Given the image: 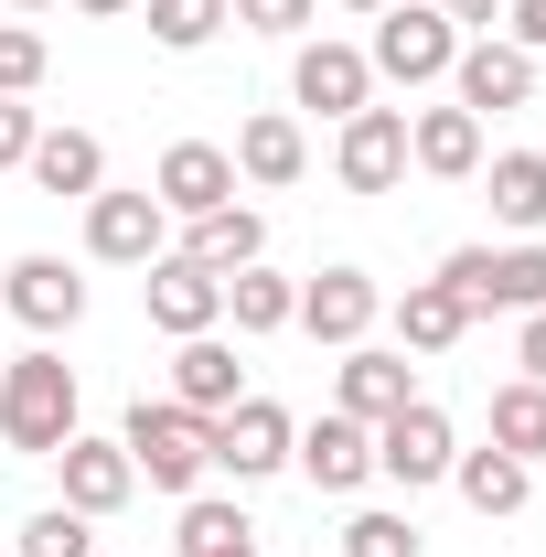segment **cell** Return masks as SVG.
Masks as SVG:
<instances>
[{"label":"cell","instance_id":"60d3db41","mask_svg":"<svg viewBox=\"0 0 546 557\" xmlns=\"http://www.w3.org/2000/svg\"><path fill=\"white\" fill-rule=\"evenodd\" d=\"M0 557H11V547H0Z\"/></svg>","mask_w":546,"mask_h":557},{"label":"cell","instance_id":"5b68a950","mask_svg":"<svg viewBox=\"0 0 546 557\" xmlns=\"http://www.w3.org/2000/svg\"><path fill=\"white\" fill-rule=\"evenodd\" d=\"M86 258H97V269H150V258H172L161 194H86Z\"/></svg>","mask_w":546,"mask_h":557},{"label":"cell","instance_id":"ffe728a7","mask_svg":"<svg viewBox=\"0 0 546 557\" xmlns=\"http://www.w3.org/2000/svg\"><path fill=\"white\" fill-rule=\"evenodd\" d=\"M183 258H194V269H214V278L258 269V258H269V214H258V205H214V214H194V225H183Z\"/></svg>","mask_w":546,"mask_h":557},{"label":"cell","instance_id":"603a6c76","mask_svg":"<svg viewBox=\"0 0 546 557\" xmlns=\"http://www.w3.org/2000/svg\"><path fill=\"white\" fill-rule=\"evenodd\" d=\"M472 183L493 194V225H514V236H536V225H546V150H493Z\"/></svg>","mask_w":546,"mask_h":557},{"label":"cell","instance_id":"2e32d148","mask_svg":"<svg viewBox=\"0 0 546 557\" xmlns=\"http://www.w3.org/2000/svg\"><path fill=\"white\" fill-rule=\"evenodd\" d=\"M0 311H11V322H33V333H75V322H86V278H75L65 258H11Z\"/></svg>","mask_w":546,"mask_h":557},{"label":"cell","instance_id":"74e56055","mask_svg":"<svg viewBox=\"0 0 546 557\" xmlns=\"http://www.w3.org/2000/svg\"><path fill=\"white\" fill-rule=\"evenodd\" d=\"M75 11H86V22H119V11H139V0H75Z\"/></svg>","mask_w":546,"mask_h":557},{"label":"cell","instance_id":"d4e9b609","mask_svg":"<svg viewBox=\"0 0 546 557\" xmlns=\"http://www.w3.org/2000/svg\"><path fill=\"white\" fill-rule=\"evenodd\" d=\"M450 483L472 515H525V493H536V461H514V450H461L450 461Z\"/></svg>","mask_w":546,"mask_h":557},{"label":"cell","instance_id":"83f0119b","mask_svg":"<svg viewBox=\"0 0 546 557\" xmlns=\"http://www.w3.org/2000/svg\"><path fill=\"white\" fill-rule=\"evenodd\" d=\"M493 450H514V461H546V386H536V375L493 386Z\"/></svg>","mask_w":546,"mask_h":557},{"label":"cell","instance_id":"4dcf8cb0","mask_svg":"<svg viewBox=\"0 0 546 557\" xmlns=\"http://www.w3.org/2000/svg\"><path fill=\"white\" fill-rule=\"evenodd\" d=\"M343 557H429V547H418L408 515H386V504H375V515H353V525H343Z\"/></svg>","mask_w":546,"mask_h":557},{"label":"cell","instance_id":"8fae6325","mask_svg":"<svg viewBox=\"0 0 546 557\" xmlns=\"http://www.w3.org/2000/svg\"><path fill=\"white\" fill-rule=\"evenodd\" d=\"M375 311H386V289H375V278L364 269H311L300 278V333H311V344H364V333H375Z\"/></svg>","mask_w":546,"mask_h":557},{"label":"cell","instance_id":"484cf974","mask_svg":"<svg viewBox=\"0 0 546 557\" xmlns=\"http://www.w3.org/2000/svg\"><path fill=\"white\" fill-rule=\"evenodd\" d=\"M461 333H472V311H461L439 278H408V289H397V344L408 354H450Z\"/></svg>","mask_w":546,"mask_h":557},{"label":"cell","instance_id":"9c48e42d","mask_svg":"<svg viewBox=\"0 0 546 557\" xmlns=\"http://www.w3.org/2000/svg\"><path fill=\"white\" fill-rule=\"evenodd\" d=\"M450 461H461V440H450V418L429 408V397H408V408L386 418V429H375V472H386V483H450Z\"/></svg>","mask_w":546,"mask_h":557},{"label":"cell","instance_id":"f546056e","mask_svg":"<svg viewBox=\"0 0 546 557\" xmlns=\"http://www.w3.org/2000/svg\"><path fill=\"white\" fill-rule=\"evenodd\" d=\"M97 547V515H75V504H44L33 525H22V547L11 557H86Z\"/></svg>","mask_w":546,"mask_h":557},{"label":"cell","instance_id":"ab89813d","mask_svg":"<svg viewBox=\"0 0 546 557\" xmlns=\"http://www.w3.org/2000/svg\"><path fill=\"white\" fill-rule=\"evenodd\" d=\"M343 11H386V0H343Z\"/></svg>","mask_w":546,"mask_h":557},{"label":"cell","instance_id":"d590c367","mask_svg":"<svg viewBox=\"0 0 546 557\" xmlns=\"http://www.w3.org/2000/svg\"><path fill=\"white\" fill-rule=\"evenodd\" d=\"M514 364H525V375L546 386V311H525V344H514Z\"/></svg>","mask_w":546,"mask_h":557},{"label":"cell","instance_id":"8d00e7d4","mask_svg":"<svg viewBox=\"0 0 546 557\" xmlns=\"http://www.w3.org/2000/svg\"><path fill=\"white\" fill-rule=\"evenodd\" d=\"M439 11H450L461 33H472V22H482V33H493V11H504V0H439Z\"/></svg>","mask_w":546,"mask_h":557},{"label":"cell","instance_id":"836d02e7","mask_svg":"<svg viewBox=\"0 0 546 557\" xmlns=\"http://www.w3.org/2000/svg\"><path fill=\"white\" fill-rule=\"evenodd\" d=\"M33 139H44V119H33L22 97H0V172H22V161H33Z\"/></svg>","mask_w":546,"mask_h":557},{"label":"cell","instance_id":"44dd1931","mask_svg":"<svg viewBox=\"0 0 546 557\" xmlns=\"http://www.w3.org/2000/svg\"><path fill=\"white\" fill-rule=\"evenodd\" d=\"M172 397H183L194 418H225L236 397H247V364H236V344H225V333H194V344L172 354Z\"/></svg>","mask_w":546,"mask_h":557},{"label":"cell","instance_id":"d6a6232c","mask_svg":"<svg viewBox=\"0 0 546 557\" xmlns=\"http://www.w3.org/2000/svg\"><path fill=\"white\" fill-rule=\"evenodd\" d=\"M311 11H322V0H225V22H247V33H278V44H289Z\"/></svg>","mask_w":546,"mask_h":557},{"label":"cell","instance_id":"e0dca14e","mask_svg":"<svg viewBox=\"0 0 546 557\" xmlns=\"http://www.w3.org/2000/svg\"><path fill=\"white\" fill-rule=\"evenodd\" d=\"M225 161H236V183H258V194H289V183L311 172V139H300V119H289V108H258V119L236 129V150H225Z\"/></svg>","mask_w":546,"mask_h":557},{"label":"cell","instance_id":"ac0fdd59","mask_svg":"<svg viewBox=\"0 0 546 557\" xmlns=\"http://www.w3.org/2000/svg\"><path fill=\"white\" fill-rule=\"evenodd\" d=\"M54 472H65V504H75V515H119V504L139 493L129 450H119V440H86V429L54 450Z\"/></svg>","mask_w":546,"mask_h":557},{"label":"cell","instance_id":"f1b7e54d","mask_svg":"<svg viewBox=\"0 0 546 557\" xmlns=\"http://www.w3.org/2000/svg\"><path fill=\"white\" fill-rule=\"evenodd\" d=\"M139 11H150V44L161 54H204L225 33V0H139Z\"/></svg>","mask_w":546,"mask_h":557},{"label":"cell","instance_id":"9a60e30c","mask_svg":"<svg viewBox=\"0 0 546 557\" xmlns=\"http://www.w3.org/2000/svg\"><path fill=\"white\" fill-rule=\"evenodd\" d=\"M150 194H161V214H214V205H236V161L214 150V139H172L161 150V172H150Z\"/></svg>","mask_w":546,"mask_h":557},{"label":"cell","instance_id":"6da1fadb","mask_svg":"<svg viewBox=\"0 0 546 557\" xmlns=\"http://www.w3.org/2000/svg\"><path fill=\"white\" fill-rule=\"evenodd\" d=\"M119 450H129V472L150 493H204V472H214V418H194L183 397H139L129 408V429H119Z\"/></svg>","mask_w":546,"mask_h":557},{"label":"cell","instance_id":"7c38bea8","mask_svg":"<svg viewBox=\"0 0 546 557\" xmlns=\"http://www.w3.org/2000/svg\"><path fill=\"white\" fill-rule=\"evenodd\" d=\"M289 461L311 472V493H353V483H375V429L343 418V408H322L300 440H289Z\"/></svg>","mask_w":546,"mask_h":557},{"label":"cell","instance_id":"3957f363","mask_svg":"<svg viewBox=\"0 0 546 557\" xmlns=\"http://www.w3.org/2000/svg\"><path fill=\"white\" fill-rule=\"evenodd\" d=\"M461 22L439 11V0H386L375 11V44H364V65L386 75V86H439V75L461 65Z\"/></svg>","mask_w":546,"mask_h":557},{"label":"cell","instance_id":"7402d4cb","mask_svg":"<svg viewBox=\"0 0 546 557\" xmlns=\"http://www.w3.org/2000/svg\"><path fill=\"white\" fill-rule=\"evenodd\" d=\"M22 172H33L44 194H65V205H86V194H108V139H97V129H44Z\"/></svg>","mask_w":546,"mask_h":557},{"label":"cell","instance_id":"8992f818","mask_svg":"<svg viewBox=\"0 0 546 557\" xmlns=\"http://www.w3.org/2000/svg\"><path fill=\"white\" fill-rule=\"evenodd\" d=\"M139 311H150L172 344H194V333H214V322H225V278L194 269V258L172 247V258H150V269H139Z\"/></svg>","mask_w":546,"mask_h":557},{"label":"cell","instance_id":"4fadbf2b","mask_svg":"<svg viewBox=\"0 0 546 557\" xmlns=\"http://www.w3.org/2000/svg\"><path fill=\"white\" fill-rule=\"evenodd\" d=\"M418 397V375H408V354H386V344H343L333 364V408L343 418H364V429H386V418Z\"/></svg>","mask_w":546,"mask_h":557},{"label":"cell","instance_id":"d6986e66","mask_svg":"<svg viewBox=\"0 0 546 557\" xmlns=\"http://www.w3.org/2000/svg\"><path fill=\"white\" fill-rule=\"evenodd\" d=\"M408 161L429 172V183H472L482 172V119L450 97V108H418L408 119Z\"/></svg>","mask_w":546,"mask_h":557},{"label":"cell","instance_id":"ba28073f","mask_svg":"<svg viewBox=\"0 0 546 557\" xmlns=\"http://www.w3.org/2000/svg\"><path fill=\"white\" fill-rule=\"evenodd\" d=\"M333 172L343 194H397L408 183V108H353L333 139Z\"/></svg>","mask_w":546,"mask_h":557},{"label":"cell","instance_id":"5bb4252c","mask_svg":"<svg viewBox=\"0 0 546 557\" xmlns=\"http://www.w3.org/2000/svg\"><path fill=\"white\" fill-rule=\"evenodd\" d=\"M450 86H461V108H472V119L525 108V97H536V54H525V44H504V33H472V44H461V65H450Z\"/></svg>","mask_w":546,"mask_h":557},{"label":"cell","instance_id":"4316f807","mask_svg":"<svg viewBox=\"0 0 546 557\" xmlns=\"http://www.w3.org/2000/svg\"><path fill=\"white\" fill-rule=\"evenodd\" d=\"M183 557H258V525H247V504H225V493H194V504H183Z\"/></svg>","mask_w":546,"mask_h":557},{"label":"cell","instance_id":"30bf717a","mask_svg":"<svg viewBox=\"0 0 546 557\" xmlns=\"http://www.w3.org/2000/svg\"><path fill=\"white\" fill-rule=\"evenodd\" d=\"M289 97H300V108H322V119H353V108H375V65H364V44H333V33H322V44H300V54H289Z\"/></svg>","mask_w":546,"mask_h":557},{"label":"cell","instance_id":"7a4b0ae2","mask_svg":"<svg viewBox=\"0 0 546 557\" xmlns=\"http://www.w3.org/2000/svg\"><path fill=\"white\" fill-rule=\"evenodd\" d=\"M0 440L33 450V461H54L75 440V364L54 344H33L22 364H0Z\"/></svg>","mask_w":546,"mask_h":557},{"label":"cell","instance_id":"277c9868","mask_svg":"<svg viewBox=\"0 0 546 557\" xmlns=\"http://www.w3.org/2000/svg\"><path fill=\"white\" fill-rule=\"evenodd\" d=\"M439 289L461 300V311H546V247L525 236V247H450L439 258Z\"/></svg>","mask_w":546,"mask_h":557},{"label":"cell","instance_id":"e575fe53","mask_svg":"<svg viewBox=\"0 0 546 557\" xmlns=\"http://www.w3.org/2000/svg\"><path fill=\"white\" fill-rule=\"evenodd\" d=\"M504 44H525V54H546V0H504Z\"/></svg>","mask_w":546,"mask_h":557},{"label":"cell","instance_id":"52a82bcc","mask_svg":"<svg viewBox=\"0 0 546 557\" xmlns=\"http://www.w3.org/2000/svg\"><path fill=\"white\" fill-rule=\"evenodd\" d=\"M289 440H300V418L278 408V397H236V408L214 418V472L269 483V472H289Z\"/></svg>","mask_w":546,"mask_h":557},{"label":"cell","instance_id":"1f68e13d","mask_svg":"<svg viewBox=\"0 0 546 557\" xmlns=\"http://www.w3.org/2000/svg\"><path fill=\"white\" fill-rule=\"evenodd\" d=\"M44 65H54V54H44V33H33V22H0V97H33Z\"/></svg>","mask_w":546,"mask_h":557},{"label":"cell","instance_id":"f35d334b","mask_svg":"<svg viewBox=\"0 0 546 557\" xmlns=\"http://www.w3.org/2000/svg\"><path fill=\"white\" fill-rule=\"evenodd\" d=\"M11 11H54V0H11Z\"/></svg>","mask_w":546,"mask_h":557},{"label":"cell","instance_id":"cb8c5ba5","mask_svg":"<svg viewBox=\"0 0 546 557\" xmlns=\"http://www.w3.org/2000/svg\"><path fill=\"white\" fill-rule=\"evenodd\" d=\"M225 322H236L247 344H258V333H289V322H300V278H278L269 258L236 269V278H225Z\"/></svg>","mask_w":546,"mask_h":557}]
</instances>
